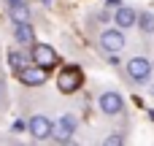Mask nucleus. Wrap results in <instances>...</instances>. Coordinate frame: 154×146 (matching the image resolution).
<instances>
[{"label": "nucleus", "mask_w": 154, "mask_h": 146, "mask_svg": "<svg viewBox=\"0 0 154 146\" xmlns=\"http://www.w3.org/2000/svg\"><path fill=\"white\" fill-rule=\"evenodd\" d=\"M8 62H11V68H14V70L27 68V57H24L22 51H16V49H11V51H8Z\"/></svg>", "instance_id": "12"}, {"label": "nucleus", "mask_w": 154, "mask_h": 146, "mask_svg": "<svg viewBox=\"0 0 154 146\" xmlns=\"http://www.w3.org/2000/svg\"><path fill=\"white\" fill-rule=\"evenodd\" d=\"M73 130H76V122H73V116H62V119H60V125L54 127V133H51V135H54L57 141H62V144H65V141H70Z\"/></svg>", "instance_id": "8"}, {"label": "nucleus", "mask_w": 154, "mask_h": 146, "mask_svg": "<svg viewBox=\"0 0 154 146\" xmlns=\"http://www.w3.org/2000/svg\"><path fill=\"white\" fill-rule=\"evenodd\" d=\"M114 22H116L119 27H125V30H127L130 24H135V11H133V8H119V11H116V16H114Z\"/></svg>", "instance_id": "11"}, {"label": "nucleus", "mask_w": 154, "mask_h": 146, "mask_svg": "<svg viewBox=\"0 0 154 146\" xmlns=\"http://www.w3.org/2000/svg\"><path fill=\"white\" fill-rule=\"evenodd\" d=\"M100 43H103V49H106V51L116 54V51H122V49H125V35H122L119 30H106V33H103V38H100Z\"/></svg>", "instance_id": "6"}, {"label": "nucleus", "mask_w": 154, "mask_h": 146, "mask_svg": "<svg viewBox=\"0 0 154 146\" xmlns=\"http://www.w3.org/2000/svg\"><path fill=\"white\" fill-rule=\"evenodd\" d=\"M32 60L38 65H43V68H54L57 65V51L51 46H46V43H35L32 46Z\"/></svg>", "instance_id": "2"}, {"label": "nucleus", "mask_w": 154, "mask_h": 146, "mask_svg": "<svg viewBox=\"0 0 154 146\" xmlns=\"http://www.w3.org/2000/svg\"><path fill=\"white\" fill-rule=\"evenodd\" d=\"M8 3H19V0H8Z\"/></svg>", "instance_id": "17"}, {"label": "nucleus", "mask_w": 154, "mask_h": 146, "mask_svg": "<svg viewBox=\"0 0 154 146\" xmlns=\"http://www.w3.org/2000/svg\"><path fill=\"white\" fill-rule=\"evenodd\" d=\"M127 73H130L135 81H146V79L152 76V65H149V60H143V57H133V60L127 62Z\"/></svg>", "instance_id": "4"}, {"label": "nucleus", "mask_w": 154, "mask_h": 146, "mask_svg": "<svg viewBox=\"0 0 154 146\" xmlns=\"http://www.w3.org/2000/svg\"><path fill=\"white\" fill-rule=\"evenodd\" d=\"M19 79H22V84H27V87H38V84H43L46 81V68L41 65H27V68H22L19 70Z\"/></svg>", "instance_id": "3"}, {"label": "nucleus", "mask_w": 154, "mask_h": 146, "mask_svg": "<svg viewBox=\"0 0 154 146\" xmlns=\"http://www.w3.org/2000/svg\"><path fill=\"white\" fill-rule=\"evenodd\" d=\"M8 14H11V19L19 24V22H30V11H27V5L19 0V3H11V8H8Z\"/></svg>", "instance_id": "10"}, {"label": "nucleus", "mask_w": 154, "mask_h": 146, "mask_svg": "<svg viewBox=\"0 0 154 146\" xmlns=\"http://www.w3.org/2000/svg\"><path fill=\"white\" fill-rule=\"evenodd\" d=\"M41 3H51V0H41Z\"/></svg>", "instance_id": "16"}, {"label": "nucleus", "mask_w": 154, "mask_h": 146, "mask_svg": "<svg viewBox=\"0 0 154 146\" xmlns=\"http://www.w3.org/2000/svg\"><path fill=\"white\" fill-rule=\"evenodd\" d=\"M138 27H141L143 33H154V14H149V11L141 14V16H138Z\"/></svg>", "instance_id": "13"}, {"label": "nucleus", "mask_w": 154, "mask_h": 146, "mask_svg": "<svg viewBox=\"0 0 154 146\" xmlns=\"http://www.w3.org/2000/svg\"><path fill=\"white\" fill-rule=\"evenodd\" d=\"M27 130H30L35 138H49V135L54 133V127H51V122H49L46 116H32L30 125H27Z\"/></svg>", "instance_id": "7"}, {"label": "nucleus", "mask_w": 154, "mask_h": 146, "mask_svg": "<svg viewBox=\"0 0 154 146\" xmlns=\"http://www.w3.org/2000/svg\"><path fill=\"white\" fill-rule=\"evenodd\" d=\"M16 41H19L22 46H32V43H35V33H32L30 22H19V24H16Z\"/></svg>", "instance_id": "9"}, {"label": "nucleus", "mask_w": 154, "mask_h": 146, "mask_svg": "<svg viewBox=\"0 0 154 146\" xmlns=\"http://www.w3.org/2000/svg\"><path fill=\"white\" fill-rule=\"evenodd\" d=\"M106 3H108V5H119L122 0H106Z\"/></svg>", "instance_id": "15"}, {"label": "nucleus", "mask_w": 154, "mask_h": 146, "mask_svg": "<svg viewBox=\"0 0 154 146\" xmlns=\"http://www.w3.org/2000/svg\"><path fill=\"white\" fill-rule=\"evenodd\" d=\"M11 130H14V133H22V130H27V127H24V122H19V119H16V122H14V127H11Z\"/></svg>", "instance_id": "14"}, {"label": "nucleus", "mask_w": 154, "mask_h": 146, "mask_svg": "<svg viewBox=\"0 0 154 146\" xmlns=\"http://www.w3.org/2000/svg\"><path fill=\"white\" fill-rule=\"evenodd\" d=\"M122 108H125V100H122L116 92H103V95H100V111H103V114L114 116V114H119Z\"/></svg>", "instance_id": "5"}, {"label": "nucleus", "mask_w": 154, "mask_h": 146, "mask_svg": "<svg viewBox=\"0 0 154 146\" xmlns=\"http://www.w3.org/2000/svg\"><path fill=\"white\" fill-rule=\"evenodd\" d=\"M57 87H60V92H65V95L76 92V89L81 87V70H79V68H65V70H60Z\"/></svg>", "instance_id": "1"}]
</instances>
